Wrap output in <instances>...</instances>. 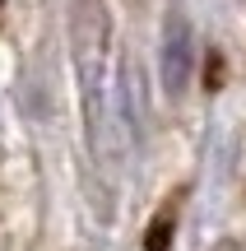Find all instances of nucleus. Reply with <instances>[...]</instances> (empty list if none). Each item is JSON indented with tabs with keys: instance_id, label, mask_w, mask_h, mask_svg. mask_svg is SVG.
Instances as JSON below:
<instances>
[{
	"instance_id": "obj_2",
	"label": "nucleus",
	"mask_w": 246,
	"mask_h": 251,
	"mask_svg": "<svg viewBox=\"0 0 246 251\" xmlns=\"http://www.w3.org/2000/svg\"><path fill=\"white\" fill-rule=\"evenodd\" d=\"M172 233H177V224H172V214H158L154 224H149V237H144V251H167V247H172Z\"/></svg>"
},
{
	"instance_id": "obj_3",
	"label": "nucleus",
	"mask_w": 246,
	"mask_h": 251,
	"mask_svg": "<svg viewBox=\"0 0 246 251\" xmlns=\"http://www.w3.org/2000/svg\"><path fill=\"white\" fill-rule=\"evenodd\" d=\"M0 5H5V0H0Z\"/></svg>"
},
{
	"instance_id": "obj_1",
	"label": "nucleus",
	"mask_w": 246,
	"mask_h": 251,
	"mask_svg": "<svg viewBox=\"0 0 246 251\" xmlns=\"http://www.w3.org/2000/svg\"><path fill=\"white\" fill-rule=\"evenodd\" d=\"M158 75L167 93H186L195 79V28L181 14H167L163 24V47H158Z\"/></svg>"
}]
</instances>
